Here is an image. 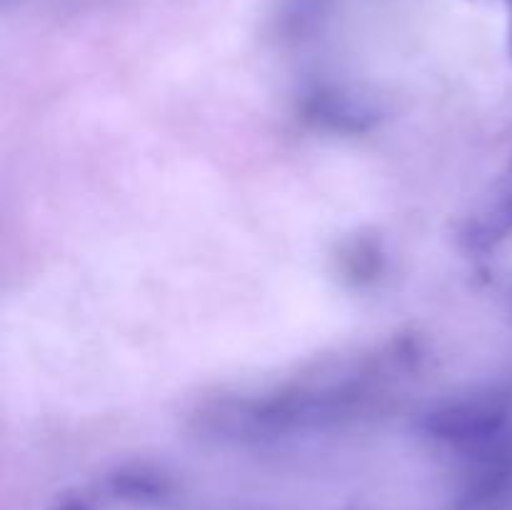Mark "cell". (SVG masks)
I'll return each instance as SVG.
<instances>
[{
    "label": "cell",
    "instance_id": "cell-4",
    "mask_svg": "<svg viewBox=\"0 0 512 510\" xmlns=\"http://www.w3.org/2000/svg\"><path fill=\"white\" fill-rule=\"evenodd\" d=\"M55 510H93V508H90L83 498H78V495H75V498L60 500V503L55 505Z\"/></svg>",
    "mask_w": 512,
    "mask_h": 510
},
{
    "label": "cell",
    "instance_id": "cell-1",
    "mask_svg": "<svg viewBox=\"0 0 512 510\" xmlns=\"http://www.w3.org/2000/svg\"><path fill=\"white\" fill-rule=\"evenodd\" d=\"M508 405L498 395H463L445 400L423 415L420 428L435 440L453 445L485 443L503 430Z\"/></svg>",
    "mask_w": 512,
    "mask_h": 510
},
{
    "label": "cell",
    "instance_id": "cell-2",
    "mask_svg": "<svg viewBox=\"0 0 512 510\" xmlns=\"http://www.w3.org/2000/svg\"><path fill=\"white\" fill-rule=\"evenodd\" d=\"M512 233V195L498 200V203L490 205V210L485 215H480L473 223V228L468 230V243H473L475 248H490L498 240H503L505 235Z\"/></svg>",
    "mask_w": 512,
    "mask_h": 510
},
{
    "label": "cell",
    "instance_id": "cell-3",
    "mask_svg": "<svg viewBox=\"0 0 512 510\" xmlns=\"http://www.w3.org/2000/svg\"><path fill=\"white\" fill-rule=\"evenodd\" d=\"M163 480L158 473L145 468L135 470H123L120 475H115V490L120 495H128V498L145 500V498H158L163 493Z\"/></svg>",
    "mask_w": 512,
    "mask_h": 510
}]
</instances>
